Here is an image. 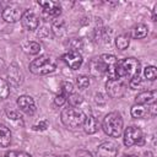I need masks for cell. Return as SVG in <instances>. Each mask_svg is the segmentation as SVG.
Here are the masks:
<instances>
[{"instance_id":"1","label":"cell","mask_w":157,"mask_h":157,"mask_svg":"<svg viewBox=\"0 0 157 157\" xmlns=\"http://www.w3.org/2000/svg\"><path fill=\"white\" fill-rule=\"evenodd\" d=\"M118 77H128L131 80L140 75V61L135 58H125L123 60H118L117 65Z\"/></svg>"},{"instance_id":"2","label":"cell","mask_w":157,"mask_h":157,"mask_svg":"<svg viewBox=\"0 0 157 157\" xmlns=\"http://www.w3.org/2000/svg\"><path fill=\"white\" fill-rule=\"evenodd\" d=\"M85 113L76 107L69 105L67 108H64L61 112V121L65 126L70 129H76L81 126L85 121Z\"/></svg>"},{"instance_id":"3","label":"cell","mask_w":157,"mask_h":157,"mask_svg":"<svg viewBox=\"0 0 157 157\" xmlns=\"http://www.w3.org/2000/svg\"><path fill=\"white\" fill-rule=\"evenodd\" d=\"M103 130L107 135L112 136V137H118L120 136L121 131H123V119L121 115L117 112H112L108 113L104 119H103Z\"/></svg>"},{"instance_id":"4","label":"cell","mask_w":157,"mask_h":157,"mask_svg":"<svg viewBox=\"0 0 157 157\" xmlns=\"http://www.w3.org/2000/svg\"><path fill=\"white\" fill-rule=\"evenodd\" d=\"M56 69V63L50 56H40L29 64V70L34 75H47Z\"/></svg>"},{"instance_id":"5","label":"cell","mask_w":157,"mask_h":157,"mask_svg":"<svg viewBox=\"0 0 157 157\" xmlns=\"http://www.w3.org/2000/svg\"><path fill=\"white\" fill-rule=\"evenodd\" d=\"M101 63L104 66V74L108 76V80H118V72H117V65L118 59L112 54H102L99 56Z\"/></svg>"},{"instance_id":"6","label":"cell","mask_w":157,"mask_h":157,"mask_svg":"<svg viewBox=\"0 0 157 157\" xmlns=\"http://www.w3.org/2000/svg\"><path fill=\"white\" fill-rule=\"evenodd\" d=\"M144 142V134L137 126H129L124 131V145L130 147L134 145H141Z\"/></svg>"},{"instance_id":"7","label":"cell","mask_w":157,"mask_h":157,"mask_svg":"<svg viewBox=\"0 0 157 157\" xmlns=\"http://www.w3.org/2000/svg\"><path fill=\"white\" fill-rule=\"evenodd\" d=\"M105 90H107V93L112 98H120L125 93V85H124V82L120 81V78L108 80L105 83Z\"/></svg>"},{"instance_id":"8","label":"cell","mask_w":157,"mask_h":157,"mask_svg":"<svg viewBox=\"0 0 157 157\" xmlns=\"http://www.w3.org/2000/svg\"><path fill=\"white\" fill-rule=\"evenodd\" d=\"M38 5L42 7L43 15L45 17H56L61 13V6L58 1H50V0L38 1Z\"/></svg>"},{"instance_id":"9","label":"cell","mask_w":157,"mask_h":157,"mask_svg":"<svg viewBox=\"0 0 157 157\" xmlns=\"http://www.w3.org/2000/svg\"><path fill=\"white\" fill-rule=\"evenodd\" d=\"M63 60L72 70L80 69V66L82 65V61H83L82 55L77 50H69L67 53H65L63 55Z\"/></svg>"},{"instance_id":"10","label":"cell","mask_w":157,"mask_h":157,"mask_svg":"<svg viewBox=\"0 0 157 157\" xmlns=\"http://www.w3.org/2000/svg\"><path fill=\"white\" fill-rule=\"evenodd\" d=\"M21 23L22 26L27 29V31H34L38 28L39 26V18L38 16L29 11V10H26L23 13H22V17H21Z\"/></svg>"},{"instance_id":"11","label":"cell","mask_w":157,"mask_h":157,"mask_svg":"<svg viewBox=\"0 0 157 157\" xmlns=\"http://www.w3.org/2000/svg\"><path fill=\"white\" fill-rule=\"evenodd\" d=\"M21 17H22V11L16 5H9L2 10V18L6 22L13 23V22L20 21Z\"/></svg>"},{"instance_id":"12","label":"cell","mask_w":157,"mask_h":157,"mask_svg":"<svg viewBox=\"0 0 157 157\" xmlns=\"http://www.w3.org/2000/svg\"><path fill=\"white\" fill-rule=\"evenodd\" d=\"M118 153V147L112 141L102 142L97 147V156L98 157H115Z\"/></svg>"},{"instance_id":"13","label":"cell","mask_w":157,"mask_h":157,"mask_svg":"<svg viewBox=\"0 0 157 157\" xmlns=\"http://www.w3.org/2000/svg\"><path fill=\"white\" fill-rule=\"evenodd\" d=\"M17 105L26 114L32 115L36 112V103H34V101H33V98L31 96H26V94L25 96H20L18 99H17Z\"/></svg>"},{"instance_id":"14","label":"cell","mask_w":157,"mask_h":157,"mask_svg":"<svg viewBox=\"0 0 157 157\" xmlns=\"http://www.w3.org/2000/svg\"><path fill=\"white\" fill-rule=\"evenodd\" d=\"M157 98V92L156 91H146L141 92L135 97V103L136 104H142V105H151L156 102Z\"/></svg>"},{"instance_id":"15","label":"cell","mask_w":157,"mask_h":157,"mask_svg":"<svg viewBox=\"0 0 157 157\" xmlns=\"http://www.w3.org/2000/svg\"><path fill=\"white\" fill-rule=\"evenodd\" d=\"M82 125L87 134H94L98 130V121L93 115H86Z\"/></svg>"},{"instance_id":"16","label":"cell","mask_w":157,"mask_h":157,"mask_svg":"<svg viewBox=\"0 0 157 157\" xmlns=\"http://www.w3.org/2000/svg\"><path fill=\"white\" fill-rule=\"evenodd\" d=\"M11 142V131L5 125L0 124V146L7 147Z\"/></svg>"},{"instance_id":"17","label":"cell","mask_w":157,"mask_h":157,"mask_svg":"<svg viewBox=\"0 0 157 157\" xmlns=\"http://www.w3.org/2000/svg\"><path fill=\"white\" fill-rule=\"evenodd\" d=\"M147 114H148V108H146V105L136 104L135 103L131 107V115H132V118L141 119V118H145Z\"/></svg>"},{"instance_id":"18","label":"cell","mask_w":157,"mask_h":157,"mask_svg":"<svg viewBox=\"0 0 157 157\" xmlns=\"http://www.w3.org/2000/svg\"><path fill=\"white\" fill-rule=\"evenodd\" d=\"M147 33H148V28H147V26L144 25V23H137L136 26H134L132 32H131L132 37L136 38V39L145 38V37L147 36Z\"/></svg>"},{"instance_id":"19","label":"cell","mask_w":157,"mask_h":157,"mask_svg":"<svg viewBox=\"0 0 157 157\" xmlns=\"http://www.w3.org/2000/svg\"><path fill=\"white\" fill-rule=\"evenodd\" d=\"M90 71L94 76H101V75H103L105 72L104 71V66H103V64L101 63L99 59H93L90 63Z\"/></svg>"},{"instance_id":"20","label":"cell","mask_w":157,"mask_h":157,"mask_svg":"<svg viewBox=\"0 0 157 157\" xmlns=\"http://www.w3.org/2000/svg\"><path fill=\"white\" fill-rule=\"evenodd\" d=\"M129 44H130V36L126 34V33L119 34V36L115 38V45H117V48L120 49V50L126 49V48L129 47Z\"/></svg>"},{"instance_id":"21","label":"cell","mask_w":157,"mask_h":157,"mask_svg":"<svg viewBox=\"0 0 157 157\" xmlns=\"http://www.w3.org/2000/svg\"><path fill=\"white\" fill-rule=\"evenodd\" d=\"M23 49L28 54H38L40 50V45L37 42H26L23 44Z\"/></svg>"},{"instance_id":"22","label":"cell","mask_w":157,"mask_h":157,"mask_svg":"<svg viewBox=\"0 0 157 157\" xmlns=\"http://www.w3.org/2000/svg\"><path fill=\"white\" fill-rule=\"evenodd\" d=\"M9 94H10V86H9V83L4 78H0V98L5 99V98L9 97Z\"/></svg>"},{"instance_id":"23","label":"cell","mask_w":157,"mask_h":157,"mask_svg":"<svg viewBox=\"0 0 157 157\" xmlns=\"http://www.w3.org/2000/svg\"><path fill=\"white\" fill-rule=\"evenodd\" d=\"M144 75H145V77H146L147 80L153 81V80H156V77H157V70H156L155 66H146L145 70H144Z\"/></svg>"},{"instance_id":"24","label":"cell","mask_w":157,"mask_h":157,"mask_svg":"<svg viewBox=\"0 0 157 157\" xmlns=\"http://www.w3.org/2000/svg\"><path fill=\"white\" fill-rule=\"evenodd\" d=\"M76 85H77V87L81 88V90H85L86 87H88V85H90V78H88V76H86V75L77 76V77H76Z\"/></svg>"},{"instance_id":"25","label":"cell","mask_w":157,"mask_h":157,"mask_svg":"<svg viewBox=\"0 0 157 157\" xmlns=\"http://www.w3.org/2000/svg\"><path fill=\"white\" fill-rule=\"evenodd\" d=\"M69 104L71 105V107H78V104H81L82 103V97L81 96H78V94H75V93H71L70 96H69Z\"/></svg>"},{"instance_id":"26","label":"cell","mask_w":157,"mask_h":157,"mask_svg":"<svg viewBox=\"0 0 157 157\" xmlns=\"http://www.w3.org/2000/svg\"><path fill=\"white\" fill-rule=\"evenodd\" d=\"M4 157H32V156L23 151H7L4 155Z\"/></svg>"},{"instance_id":"27","label":"cell","mask_w":157,"mask_h":157,"mask_svg":"<svg viewBox=\"0 0 157 157\" xmlns=\"http://www.w3.org/2000/svg\"><path fill=\"white\" fill-rule=\"evenodd\" d=\"M72 91H74V85L71 83V82H69V81H64L63 83H61V92L64 93V94H71L72 93Z\"/></svg>"},{"instance_id":"28","label":"cell","mask_w":157,"mask_h":157,"mask_svg":"<svg viewBox=\"0 0 157 157\" xmlns=\"http://www.w3.org/2000/svg\"><path fill=\"white\" fill-rule=\"evenodd\" d=\"M140 83H141V77H140V75L136 76V77H132L131 80H129V86H130L131 90H136V88L140 86Z\"/></svg>"},{"instance_id":"29","label":"cell","mask_w":157,"mask_h":157,"mask_svg":"<svg viewBox=\"0 0 157 157\" xmlns=\"http://www.w3.org/2000/svg\"><path fill=\"white\" fill-rule=\"evenodd\" d=\"M54 102H55V104H56V105L61 107V105H63V104L66 102V94H64L63 92H60L59 94H56V96H55Z\"/></svg>"},{"instance_id":"30","label":"cell","mask_w":157,"mask_h":157,"mask_svg":"<svg viewBox=\"0 0 157 157\" xmlns=\"http://www.w3.org/2000/svg\"><path fill=\"white\" fill-rule=\"evenodd\" d=\"M48 125H49V123H48L47 120H42V121H39L38 124L33 125V129H34V130H45V129L48 128Z\"/></svg>"},{"instance_id":"31","label":"cell","mask_w":157,"mask_h":157,"mask_svg":"<svg viewBox=\"0 0 157 157\" xmlns=\"http://www.w3.org/2000/svg\"><path fill=\"white\" fill-rule=\"evenodd\" d=\"M76 157H92V153L87 150H78L76 152Z\"/></svg>"},{"instance_id":"32","label":"cell","mask_w":157,"mask_h":157,"mask_svg":"<svg viewBox=\"0 0 157 157\" xmlns=\"http://www.w3.org/2000/svg\"><path fill=\"white\" fill-rule=\"evenodd\" d=\"M156 13H157V5H156L155 9H153V15H152V20H153V21H156Z\"/></svg>"},{"instance_id":"33","label":"cell","mask_w":157,"mask_h":157,"mask_svg":"<svg viewBox=\"0 0 157 157\" xmlns=\"http://www.w3.org/2000/svg\"><path fill=\"white\" fill-rule=\"evenodd\" d=\"M145 157H153V155H152L151 152H146V153H145Z\"/></svg>"},{"instance_id":"34","label":"cell","mask_w":157,"mask_h":157,"mask_svg":"<svg viewBox=\"0 0 157 157\" xmlns=\"http://www.w3.org/2000/svg\"><path fill=\"white\" fill-rule=\"evenodd\" d=\"M0 16H2V9H1V4H0Z\"/></svg>"},{"instance_id":"35","label":"cell","mask_w":157,"mask_h":157,"mask_svg":"<svg viewBox=\"0 0 157 157\" xmlns=\"http://www.w3.org/2000/svg\"><path fill=\"white\" fill-rule=\"evenodd\" d=\"M125 157H137V156H135V155H129V156H125Z\"/></svg>"},{"instance_id":"36","label":"cell","mask_w":157,"mask_h":157,"mask_svg":"<svg viewBox=\"0 0 157 157\" xmlns=\"http://www.w3.org/2000/svg\"><path fill=\"white\" fill-rule=\"evenodd\" d=\"M59 157H69V156H59Z\"/></svg>"}]
</instances>
